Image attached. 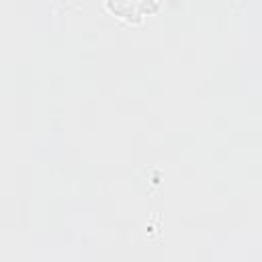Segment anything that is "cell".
<instances>
[{
  "label": "cell",
  "instance_id": "obj_1",
  "mask_svg": "<svg viewBox=\"0 0 262 262\" xmlns=\"http://www.w3.org/2000/svg\"><path fill=\"white\" fill-rule=\"evenodd\" d=\"M113 8V12L121 14L123 18H141V14L151 10V4H156V0H106Z\"/></svg>",
  "mask_w": 262,
  "mask_h": 262
}]
</instances>
